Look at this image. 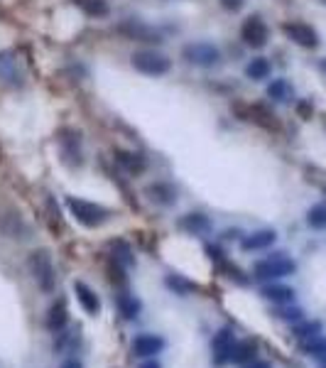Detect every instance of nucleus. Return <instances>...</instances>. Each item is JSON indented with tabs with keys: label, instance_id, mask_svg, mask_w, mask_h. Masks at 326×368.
<instances>
[{
	"label": "nucleus",
	"instance_id": "1",
	"mask_svg": "<svg viewBox=\"0 0 326 368\" xmlns=\"http://www.w3.org/2000/svg\"><path fill=\"white\" fill-rule=\"evenodd\" d=\"M27 268L42 293H47V295L54 293V287H57V270H54V260H52V256H49V251L40 248V251L29 253Z\"/></svg>",
	"mask_w": 326,
	"mask_h": 368
},
{
	"label": "nucleus",
	"instance_id": "2",
	"mask_svg": "<svg viewBox=\"0 0 326 368\" xmlns=\"http://www.w3.org/2000/svg\"><path fill=\"white\" fill-rule=\"evenodd\" d=\"M294 270H297V263L287 253H273V256L258 260L255 268H253V278L260 282H273L279 280V278H287Z\"/></svg>",
	"mask_w": 326,
	"mask_h": 368
},
{
	"label": "nucleus",
	"instance_id": "3",
	"mask_svg": "<svg viewBox=\"0 0 326 368\" xmlns=\"http://www.w3.org/2000/svg\"><path fill=\"white\" fill-rule=\"evenodd\" d=\"M66 209L71 211V217L86 228H99L108 221V211L101 204H93V201H86V199H76V197H66Z\"/></svg>",
	"mask_w": 326,
	"mask_h": 368
},
{
	"label": "nucleus",
	"instance_id": "4",
	"mask_svg": "<svg viewBox=\"0 0 326 368\" xmlns=\"http://www.w3.org/2000/svg\"><path fill=\"white\" fill-rule=\"evenodd\" d=\"M130 64L145 76H162L169 71V59L162 52H155V49H140L130 57Z\"/></svg>",
	"mask_w": 326,
	"mask_h": 368
},
{
	"label": "nucleus",
	"instance_id": "5",
	"mask_svg": "<svg viewBox=\"0 0 326 368\" xmlns=\"http://www.w3.org/2000/svg\"><path fill=\"white\" fill-rule=\"evenodd\" d=\"M181 54H184V59L189 64L201 66V69H211V66H216L221 62V52L211 42H192V45H186Z\"/></svg>",
	"mask_w": 326,
	"mask_h": 368
},
{
	"label": "nucleus",
	"instance_id": "6",
	"mask_svg": "<svg viewBox=\"0 0 326 368\" xmlns=\"http://www.w3.org/2000/svg\"><path fill=\"white\" fill-rule=\"evenodd\" d=\"M240 37H243V42L248 45V47L260 49V47L268 45L270 29H268V25H265V20H262L260 15H251V18L243 23V27H240Z\"/></svg>",
	"mask_w": 326,
	"mask_h": 368
},
{
	"label": "nucleus",
	"instance_id": "7",
	"mask_svg": "<svg viewBox=\"0 0 326 368\" xmlns=\"http://www.w3.org/2000/svg\"><path fill=\"white\" fill-rule=\"evenodd\" d=\"M233 346H236V336H233L231 327H223L221 332L216 334L214 341H211V349H214V366L221 368L226 363H231Z\"/></svg>",
	"mask_w": 326,
	"mask_h": 368
},
{
	"label": "nucleus",
	"instance_id": "8",
	"mask_svg": "<svg viewBox=\"0 0 326 368\" xmlns=\"http://www.w3.org/2000/svg\"><path fill=\"white\" fill-rule=\"evenodd\" d=\"M164 339L162 336H158V334H140V336H135L133 339V354L138 358H155L158 354H162L164 351Z\"/></svg>",
	"mask_w": 326,
	"mask_h": 368
},
{
	"label": "nucleus",
	"instance_id": "9",
	"mask_svg": "<svg viewBox=\"0 0 326 368\" xmlns=\"http://www.w3.org/2000/svg\"><path fill=\"white\" fill-rule=\"evenodd\" d=\"M285 35L290 37L294 45L304 49H314L319 45V35H316L314 27H309L307 23H287L285 25Z\"/></svg>",
	"mask_w": 326,
	"mask_h": 368
},
{
	"label": "nucleus",
	"instance_id": "10",
	"mask_svg": "<svg viewBox=\"0 0 326 368\" xmlns=\"http://www.w3.org/2000/svg\"><path fill=\"white\" fill-rule=\"evenodd\" d=\"M0 231H3V236H8V238H12V241L29 238V226L25 223V219L20 217V214H15V211H8V214L0 217Z\"/></svg>",
	"mask_w": 326,
	"mask_h": 368
},
{
	"label": "nucleus",
	"instance_id": "11",
	"mask_svg": "<svg viewBox=\"0 0 326 368\" xmlns=\"http://www.w3.org/2000/svg\"><path fill=\"white\" fill-rule=\"evenodd\" d=\"M74 293H76V299H79V304H82V310L86 312L88 317H96L101 312V299L99 295L93 293L91 287L86 285V282L76 280L74 282Z\"/></svg>",
	"mask_w": 326,
	"mask_h": 368
},
{
	"label": "nucleus",
	"instance_id": "12",
	"mask_svg": "<svg viewBox=\"0 0 326 368\" xmlns=\"http://www.w3.org/2000/svg\"><path fill=\"white\" fill-rule=\"evenodd\" d=\"M121 32L128 40H138V42H160V32L158 29L147 27V25L138 23V20H128V23L121 25Z\"/></svg>",
	"mask_w": 326,
	"mask_h": 368
},
{
	"label": "nucleus",
	"instance_id": "13",
	"mask_svg": "<svg viewBox=\"0 0 326 368\" xmlns=\"http://www.w3.org/2000/svg\"><path fill=\"white\" fill-rule=\"evenodd\" d=\"M179 228L189 236H204V234H209L214 226H211L209 217H204V214L197 211V214H184V217L179 219Z\"/></svg>",
	"mask_w": 326,
	"mask_h": 368
},
{
	"label": "nucleus",
	"instance_id": "14",
	"mask_svg": "<svg viewBox=\"0 0 326 368\" xmlns=\"http://www.w3.org/2000/svg\"><path fill=\"white\" fill-rule=\"evenodd\" d=\"M275 241H277V234H275L273 228H262V231H255V234L245 236V238L240 241V248H243L245 253L262 251V248H270Z\"/></svg>",
	"mask_w": 326,
	"mask_h": 368
},
{
	"label": "nucleus",
	"instance_id": "15",
	"mask_svg": "<svg viewBox=\"0 0 326 368\" xmlns=\"http://www.w3.org/2000/svg\"><path fill=\"white\" fill-rule=\"evenodd\" d=\"M145 194L160 206H172L177 201V189L169 182H155L145 189Z\"/></svg>",
	"mask_w": 326,
	"mask_h": 368
},
{
	"label": "nucleus",
	"instance_id": "16",
	"mask_svg": "<svg viewBox=\"0 0 326 368\" xmlns=\"http://www.w3.org/2000/svg\"><path fill=\"white\" fill-rule=\"evenodd\" d=\"M47 329L49 332H62V329H66V324H69V315H66V302L64 299H59V302H54L52 307H49V312H47Z\"/></svg>",
	"mask_w": 326,
	"mask_h": 368
},
{
	"label": "nucleus",
	"instance_id": "17",
	"mask_svg": "<svg viewBox=\"0 0 326 368\" xmlns=\"http://www.w3.org/2000/svg\"><path fill=\"white\" fill-rule=\"evenodd\" d=\"M260 295L268 302H273V304H292L294 302V290L292 287H287V285H277V282H270V285H265L260 290Z\"/></svg>",
	"mask_w": 326,
	"mask_h": 368
},
{
	"label": "nucleus",
	"instance_id": "18",
	"mask_svg": "<svg viewBox=\"0 0 326 368\" xmlns=\"http://www.w3.org/2000/svg\"><path fill=\"white\" fill-rule=\"evenodd\" d=\"M255 358H258V341L255 339L236 341V346H233V354H231V363L245 366V363L255 361Z\"/></svg>",
	"mask_w": 326,
	"mask_h": 368
},
{
	"label": "nucleus",
	"instance_id": "19",
	"mask_svg": "<svg viewBox=\"0 0 326 368\" xmlns=\"http://www.w3.org/2000/svg\"><path fill=\"white\" fill-rule=\"evenodd\" d=\"M321 329H324V324H321L319 319H302L292 327V336H294L299 344H304V341H312L314 336H319Z\"/></svg>",
	"mask_w": 326,
	"mask_h": 368
},
{
	"label": "nucleus",
	"instance_id": "20",
	"mask_svg": "<svg viewBox=\"0 0 326 368\" xmlns=\"http://www.w3.org/2000/svg\"><path fill=\"white\" fill-rule=\"evenodd\" d=\"M116 160H118V164H121L123 170L130 172V175H140V172L145 170V158H142V155H138V152L118 150Z\"/></svg>",
	"mask_w": 326,
	"mask_h": 368
},
{
	"label": "nucleus",
	"instance_id": "21",
	"mask_svg": "<svg viewBox=\"0 0 326 368\" xmlns=\"http://www.w3.org/2000/svg\"><path fill=\"white\" fill-rule=\"evenodd\" d=\"M116 302H118V310H121V315L125 317V319H135V317L140 315V307H142L140 299L130 293H121L116 297Z\"/></svg>",
	"mask_w": 326,
	"mask_h": 368
},
{
	"label": "nucleus",
	"instance_id": "22",
	"mask_svg": "<svg viewBox=\"0 0 326 368\" xmlns=\"http://www.w3.org/2000/svg\"><path fill=\"white\" fill-rule=\"evenodd\" d=\"M164 285H167L175 295H192L199 290L197 282L186 280V278H181V275H167V278H164Z\"/></svg>",
	"mask_w": 326,
	"mask_h": 368
},
{
	"label": "nucleus",
	"instance_id": "23",
	"mask_svg": "<svg viewBox=\"0 0 326 368\" xmlns=\"http://www.w3.org/2000/svg\"><path fill=\"white\" fill-rule=\"evenodd\" d=\"M245 76L253 79V82H262V79H268L270 76V62L265 57H255L248 62L245 66Z\"/></svg>",
	"mask_w": 326,
	"mask_h": 368
},
{
	"label": "nucleus",
	"instance_id": "24",
	"mask_svg": "<svg viewBox=\"0 0 326 368\" xmlns=\"http://www.w3.org/2000/svg\"><path fill=\"white\" fill-rule=\"evenodd\" d=\"M302 351L309 358H316V361H326V334H319L312 341H304Z\"/></svg>",
	"mask_w": 326,
	"mask_h": 368
},
{
	"label": "nucleus",
	"instance_id": "25",
	"mask_svg": "<svg viewBox=\"0 0 326 368\" xmlns=\"http://www.w3.org/2000/svg\"><path fill=\"white\" fill-rule=\"evenodd\" d=\"M74 5L82 8L91 18H103V15H108V3H105V0H74Z\"/></svg>",
	"mask_w": 326,
	"mask_h": 368
},
{
	"label": "nucleus",
	"instance_id": "26",
	"mask_svg": "<svg viewBox=\"0 0 326 368\" xmlns=\"http://www.w3.org/2000/svg\"><path fill=\"white\" fill-rule=\"evenodd\" d=\"M113 260L123 268H130L135 265V258H133V251H130V245L125 241H116L113 243Z\"/></svg>",
	"mask_w": 326,
	"mask_h": 368
},
{
	"label": "nucleus",
	"instance_id": "27",
	"mask_svg": "<svg viewBox=\"0 0 326 368\" xmlns=\"http://www.w3.org/2000/svg\"><path fill=\"white\" fill-rule=\"evenodd\" d=\"M268 96L273 101H279V103H287L292 99V86L285 82V79H277L268 86Z\"/></svg>",
	"mask_w": 326,
	"mask_h": 368
},
{
	"label": "nucleus",
	"instance_id": "28",
	"mask_svg": "<svg viewBox=\"0 0 326 368\" xmlns=\"http://www.w3.org/2000/svg\"><path fill=\"white\" fill-rule=\"evenodd\" d=\"M275 317L282 321H290V324H297V321L304 319V310L302 307H292V304H279V310L275 312Z\"/></svg>",
	"mask_w": 326,
	"mask_h": 368
},
{
	"label": "nucleus",
	"instance_id": "29",
	"mask_svg": "<svg viewBox=\"0 0 326 368\" xmlns=\"http://www.w3.org/2000/svg\"><path fill=\"white\" fill-rule=\"evenodd\" d=\"M307 223L316 231L326 228V206L324 204H314L312 209L307 211Z\"/></svg>",
	"mask_w": 326,
	"mask_h": 368
},
{
	"label": "nucleus",
	"instance_id": "30",
	"mask_svg": "<svg viewBox=\"0 0 326 368\" xmlns=\"http://www.w3.org/2000/svg\"><path fill=\"white\" fill-rule=\"evenodd\" d=\"M57 336L59 339L54 341V349L57 351H64V349H69V346H74V341H79V332H64V329H62V332H57Z\"/></svg>",
	"mask_w": 326,
	"mask_h": 368
},
{
	"label": "nucleus",
	"instance_id": "31",
	"mask_svg": "<svg viewBox=\"0 0 326 368\" xmlns=\"http://www.w3.org/2000/svg\"><path fill=\"white\" fill-rule=\"evenodd\" d=\"M221 5L226 8V10H231V12H238L240 8L245 5V0H221Z\"/></svg>",
	"mask_w": 326,
	"mask_h": 368
},
{
	"label": "nucleus",
	"instance_id": "32",
	"mask_svg": "<svg viewBox=\"0 0 326 368\" xmlns=\"http://www.w3.org/2000/svg\"><path fill=\"white\" fill-rule=\"evenodd\" d=\"M243 368H273V366H270V363H268V361H258V358H255V361L245 363V366H243Z\"/></svg>",
	"mask_w": 326,
	"mask_h": 368
},
{
	"label": "nucleus",
	"instance_id": "33",
	"mask_svg": "<svg viewBox=\"0 0 326 368\" xmlns=\"http://www.w3.org/2000/svg\"><path fill=\"white\" fill-rule=\"evenodd\" d=\"M59 368H84V366H82V361H76V358H66Z\"/></svg>",
	"mask_w": 326,
	"mask_h": 368
},
{
	"label": "nucleus",
	"instance_id": "34",
	"mask_svg": "<svg viewBox=\"0 0 326 368\" xmlns=\"http://www.w3.org/2000/svg\"><path fill=\"white\" fill-rule=\"evenodd\" d=\"M138 368H162V366H160V363L155 361V358H145V363H140Z\"/></svg>",
	"mask_w": 326,
	"mask_h": 368
},
{
	"label": "nucleus",
	"instance_id": "35",
	"mask_svg": "<svg viewBox=\"0 0 326 368\" xmlns=\"http://www.w3.org/2000/svg\"><path fill=\"white\" fill-rule=\"evenodd\" d=\"M206 253H211V258H221V251H218V248H214V245H209V248H206Z\"/></svg>",
	"mask_w": 326,
	"mask_h": 368
},
{
	"label": "nucleus",
	"instance_id": "36",
	"mask_svg": "<svg viewBox=\"0 0 326 368\" xmlns=\"http://www.w3.org/2000/svg\"><path fill=\"white\" fill-rule=\"evenodd\" d=\"M321 71L326 74V59H321Z\"/></svg>",
	"mask_w": 326,
	"mask_h": 368
},
{
	"label": "nucleus",
	"instance_id": "37",
	"mask_svg": "<svg viewBox=\"0 0 326 368\" xmlns=\"http://www.w3.org/2000/svg\"><path fill=\"white\" fill-rule=\"evenodd\" d=\"M319 368H326V361H321V366Z\"/></svg>",
	"mask_w": 326,
	"mask_h": 368
},
{
	"label": "nucleus",
	"instance_id": "38",
	"mask_svg": "<svg viewBox=\"0 0 326 368\" xmlns=\"http://www.w3.org/2000/svg\"><path fill=\"white\" fill-rule=\"evenodd\" d=\"M321 3H326V0H321Z\"/></svg>",
	"mask_w": 326,
	"mask_h": 368
}]
</instances>
